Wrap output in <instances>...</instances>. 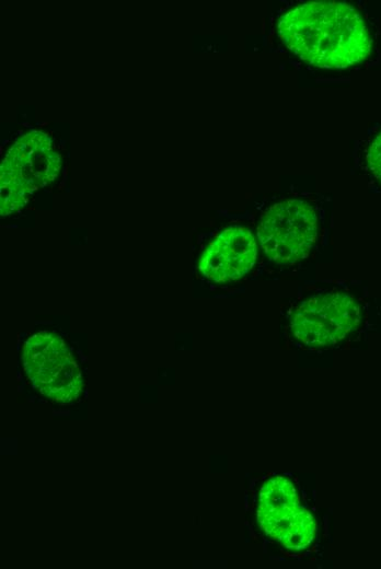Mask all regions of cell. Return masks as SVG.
I'll return each instance as SVG.
<instances>
[{
	"instance_id": "1",
	"label": "cell",
	"mask_w": 381,
	"mask_h": 569,
	"mask_svg": "<svg viewBox=\"0 0 381 569\" xmlns=\"http://www.w3.org/2000/svg\"><path fill=\"white\" fill-rule=\"evenodd\" d=\"M284 44L303 60L323 68H346L366 59L369 30L349 4L316 1L301 4L278 22Z\"/></svg>"
},
{
	"instance_id": "2",
	"label": "cell",
	"mask_w": 381,
	"mask_h": 569,
	"mask_svg": "<svg viewBox=\"0 0 381 569\" xmlns=\"http://www.w3.org/2000/svg\"><path fill=\"white\" fill-rule=\"evenodd\" d=\"M255 523L265 537L293 554L309 549L318 536L314 513L304 504L296 483L286 475H273L259 484Z\"/></svg>"
},
{
	"instance_id": "3",
	"label": "cell",
	"mask_w": 381,
	"mask_h": 569,
	"mask_svg": "<svg viewBox=\"0 0 381 569\" xmlns=\"http://www.w3.org/2000/svg\"><path fill=\"white\" fill-rule=\"evenodd\" d=\"M21 361L33 387L57 404H73L85 387L82 370L67 341L57 333L42 330L22 347Z\"/></svg>"
},
{
	"instance_id": "4",
	"label": "cell",
	"mask_w": 381,
	"mask_h": 569,
	"mask_svg": "<svg viewBox=\"0 0 381 569\" xmlns=\"http://www.w3.org/2000/svg\"><path fill=\"white\" fill-rule=\"evenodd\" d=\"M361 321L358 300L345 291L333 290L300 302L290 317L289 330L300 345L322 349L344 341Z\"/></svg>"
},
{
	"instance_id": "5",
	"label": "cell",
	"mask_w": 381,
	"mask_h": 569,
	"mask_svg": "<svg viewBox=\"0 0 381 569\" xmlns=\"http://www.w3.org/2000/svg\"><path fill=\"white\" fill-rule=\"evenodd\" d=\"M257 237L270 260L281 265L299 262L309 255L316 241V213L303 200L276 202L263 212Z\"/></svg>"
},
{
	"instance_id": "6",
	"label": "cell",
	"mask_w": 381,
	"mask_h": 569,
	"mask_svg": "<svg viewBox=\"0 0 381 569\" xmlns=\"http://www.w3.org/2000/svg\"><path fill=\"white\" fill-rule=\"evenodd\" d=\"M33 141L16 143L1 164L0 191L1 214L8 216L23 207L37 189L55 181L60 170V155L50 150V144Z\"/></svg>"
},
{
	"instance_id": "7",
	"label": "cell",
	"mask_w": 381,
	"mask_h": 569,
	"mask_svg": "<svg viewBox=\"0 0 381 569\" xmlns=\"http://www.w3.org/2000/svg\"><path fill=\"white\" fill-rule=\"evenodd\" d=\"M257 255L252 232L241 225L222 230L206 247L198 270L213 282H230L243 277L254 265Z\"/></svg>"
},
{
	"instance_id": "8",
	"label": "cell",
	"mask_w": 381,
	"mask_h": 569,
	"mask_svg": "<svg viewBox=\"0 0 381 569\" xmlns=\"http://www.w3.org/2000/svg\"><path fill=\"white\" fill-rule=\"evenodd\" d=\"M366 160L370 173L381 183V131L370 143Z\"/></svg>"
}]
</instances>
